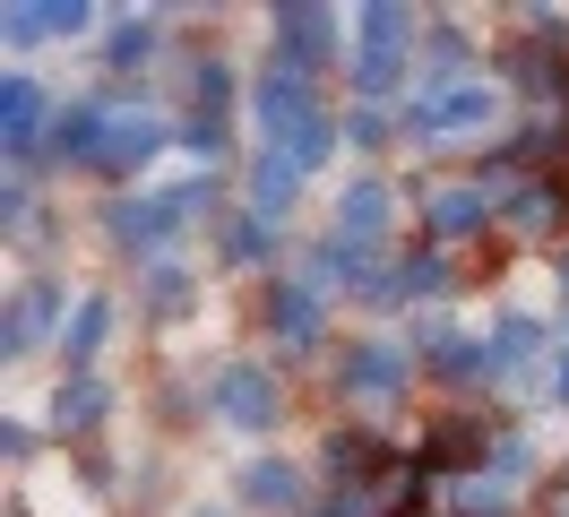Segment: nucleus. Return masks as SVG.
<instances>
[{"label":"nucleus","mask_w":569,"mask_h":517,"mask_svg":"<svg viewBox=\"0 0 569 517\" xmlns=\"http://www.w3.org/2000/svg\"><path fill=\"white\" fill-rule=\"evenodd\" d=\"M181 517H233V509H208V500H190V509H181Z\"/></svg>","instance_id":"nucleus-32"},{"label":"nucleus","mask_w":569,"mask_h":517,"mask_svg":"<svg viewBox=\"0 0 569 517\" xmlns=\"http://www.w3.org/2000/svg\"><path fill=\"white\" fill-rule=\"evenodd\" d=\"M181 147H190L199 165H216V156H224V121H190V130H181Z\"/></svg>","instance_id":"nucleus-27"},{"label":"nucleus","mask_w":569,"mask_h":517,"mask_svg":"<svg viewBox=\"0 0 569 517\" xmlns=\"http://www.w3.org/2000/svg\"><path fill=\"white\" fill-rule=\"evenodd\" d=\"M96 27V9H78V0H52V9H0V43L9 52H43V34H87Z\"/></svg>","instance_id":"nucleus-12"},{"label":"nucleus","mask_w":569,"mask_h":517,"mask_svg":"<svg viewBox=\"0 0 569 517\" xmlns=\"http://www.w3.org/2000/svg\"><path fill=\"white\" fill-rule=\"evenodd\" d=\"M268 216H233V225H224V259H233V268H268V259H277V250H268Z\"/></svg>","instance_id":"nucleus-22"},{"label":"nucleus","mask_w":569,"mask_h":517,"mask_svg":"<svg viewBox=\"0 0 569 517\" xmlns=\"http://www.w3.org/2000/svg\"><path fill=\"white\" fill-rule=\"evenodd\" d=\"M406 34H415L406 9H362V18H355V87H362V96H380L397 69L415 61V43H406Z\"/></svg>","instance_id":"nucleus-7"},{"label":"nucleus","mask_w":569,"mask_h":517,"mask_svg":"<svg viewBox=\"0 0 569 517\" xmlns=\"http://www.w3.org/2000/svg\"><path fill=\"white\" fill-rule=\"evenodd\" d=\"M0 138H9L18 156L43 138V87L36 78H9V87H0Z\"/></svg>","instance_id":"nucleus-16"},{"label":"nucleus","mask_w":569,"mask_h":517,"mask_svg":"<svg viewBox=\"0 0 569 517\" xmlns=\"http://www.w3.org/2000/svg\"><path fill=\"white\" fill-rule=\"evenodd\" d=\"M104 414H112V388H104L96 371H78V379H61V388H52V422H61V431H96Z\"/></svg>","instance_id":"nucleus-15"},{"label":"nucleus","mask_w":569,"mask_h":517,"mask_svg":"<svg viewBox=\"0 0 569 517\" xmlns=\"http://www.w3.org/2000/svg\"><path fill=\"white\" fill-rule=\"evenodd\" d=\"M104 337H112V302H104V294H87V302L70 310L61 345H70V362H96V354H104Z\"/></svg>","instance_id":"nucleus-19"},{"label":"nucleus","mask_w":569,"mask_h":517,"mask_svg":"<svg viewBox=\"0 0 569 517\" xmlns=\"http://www.w3.org/2000/svg\"><path fill=\"white\" fill-rule=\"evenodd\" d=\"M190 294H199V285H190V268H181V259H156V268L139 276V302L156 310V319H181V310H190Z\"/></svg>","instance_id":"nucleus-18"},{"label":"nucleus","mask_w":569,"mask_h":517,"mask_svg":"<svg viewBox=\"0 0 569 517\" xmlns=\"http://www.w3.org/2000/svg\"><path fill=\"white\" fill-rule=\"evenodd\" d=\"M389 216H397L389 181H346V199H337V241H355V250H371V241L389 233Z\"/></svg>","instance_id":"nucleus-13"},{"label":"nucleus","mask_w":569,"mask_h":517,"mask_svg":"<svg viewBox=\"0 0 569 517\" xmlns=\"http://www.w3.org/2000/svg\"><path fill=\"white\" fill-rule=\"evenodd\" d=\"M397 294H406V302H415V294H423V302H440V294H449V259H406V268H397Z\"/></svg>","instance_id":"nucleus-23"},{"label":"nucleus","mask_w":569,"mask_h":517,"mask_svg":"<svg viewBox=\"0 0 569 517\" xmlns=\"http://www.w3.org/2000/svg\"><path fill=\"white\" fill-rule=\"evenodd\" d=\"M509 216H518V233H535V241H543V233H561V190H552V181H527Z\"/></svg>","instance_id":"nucleus-21"},{"label":"nucleus","mask_w":569,"mask_h":517,"mask_svg":"<svg viewBox=\"0 0 569 517\" xmlns=\"http://www.w3.org/2000/svg\"><path fill=\"white\" fill-rule=\"evenodd\" d=\"M320 517H371V500H362V491H346V500H328Z\"/></svg>","instance_id":"nucleus-31"},{"label":"nucleus","mask_w":569,"mask_h":517,"mask_svg":"<svg viewBox=\"0 0 569 517\" xmlns=\"http://www.w3.org/2000/svg\"><path fill=\"white\" fill-rule=\"evenodd\" d=\"M337 388L355 397V406H397L406 388H415V362H406V345H389V337H362V345H346L337 354Z\"/></svg>","instance_id":"nucleus-5"},{"label":"nucleus","mask_w":569,"mask_h":517,"mask_svg":"<svg viewBox=\"0 0 569 517\" xmlns=\"http://www.w3.org/2000/svg\"><path fill=\"white\" fill-rule=\"evenodd\" d=\"M535 475V440L527 431H500L492 440V483H527Z\"/></svg>","instance_id":"nucleus-24"},{"label":"nucleus","mask_w":569,"mask_h":517,"mask_svg":"<svg viewBox=\"0 0 569 517\" xmlns=\"http://www.w3.org/2000/svg\"><path fill=\"white\" fill-rule=\"evenodd\" d=\"M552 328H543V319H527V310H500L492 319V337H483V379H543L552 371Z\"/></svg>","instance_id":"nucleus-8"},{"label":"nucleus","mask_w":569,"mask_h":517,"mask_svg":"<svg viewBox=\"0 0 569 517\" xmlns=\"http://www.w3.org/2000/svg\"><path fill=\"white\" fill-rule=\"evenodd\" d=\"M543 397H552V406H569V345H552V371H543Z\"/></svg>","instance_id":"nucleus-30"},{"label":"nucleus","mask_w":569,"mask_h":517,"mask_svg":"<svg viewBox=\"0 0 569 517\" xmlns=\"http://www.w3.org/2000/svg\"><path fill=\"white\" fill-rule=\"evenodd\" d=\"M208 414H216V422H233V431H277L284 388H277V371H259V362H224L216 388H208Z\"/></svg>","instance_id":"nucleus-6"},{"label":"nucleus","mask_w":569,"mask_h":517,"mask_svg":"<svg viewBox=\"0 0 569 517\" xmlns=\"http://www.w3.org/2000/svg\"><path fill=\"white\" fill-rule=\"evenodd\" d=\"M389 130H397V121L380 112V103H355V121H346V138H362V147H380Z\"/></svg>","instance_id":"nucleus-26"},{"label":"nucleus","mask_w":569,"mask_h":517,"mask_svg":"<svg viewBox=\"0 0 569 517\" xmlns=\"http://www.w3.org/2000/svg\"><path fill=\"white\" fill-rule=\"evenodd\" d=\"M242 500H250V509H302V466L250 457V466H242Z\"/></svg>","instance_id":"nucleus-14"},{"label":"nucleus","mask_w":569,"mask_h":517,"mask_svg":"<svg viewBox=\"0 0 569 517\" xmlns=\"http://www.w3.org/2000/svg\"><path fill=\"white\" fill-rule=\"evenodd\" d=\"M518 190H527V181H518V172L509 165H492V172H475V181H449V190H431L423 199V216H431V233H475V225H492L500 207H518Z\"/></svg>","instance_id":"nucleus-3"},{"label":"nucleus","mask_w":569,"mask_h":517,"mask_svg":"<svg viewBox=\"0 0 569 517\" xmlns=\"http://www.w3.org/2000/svg\"><path fill=\"white\" fill-rule=\"evenodd\" d=\"M0 457L27 466V457H36V431H27V422H0Z\"/></svg>","instance_id":"nucleus-29"},{"label":"nucleus","mask_w":569,"mask_h":517,"mask_svg":"<svg viewBox=\"0 0 569 517\" xmlns=\"http://www.w3.org/2000/svg\"><path fill=\"white\" fill-rule=\"evenodd\" d=\"M500 121V87L483 78V69H466V78H431V87H415V103H406V121L397 130L406 138H475Z\"/></svg>","instance_id":"nucleus-2"},{"label":"nucleus","mask_w":569,"mask_h":517,"mask_svg":"<svg viewBox=\"0 0 569 517\" xmlns=\"http://www.w3.org/2000/svg\"><path fill=\"white\" fill-rule=\"evenodd\" d=\"M458 509H466V517H509V483H492V475L458 483Z\"/></svg>","instance_id":"nucleus-25"},{"label":"nucleus","mask_w":569,"mask_h":517,"mask_svg":"<svg viewBox=\"0 0 569 517\" xmlns=\"http://www.w3.org/2000/svg\"><path fill=\"white\" fill-rule=\"evenodd\" d=\"M208 207H216L208 172H199V181H181V190H139V199L121 190V199L104 207V241H112V250H130V259H147V268H156V259H173V241L190 233V225H199Z\"/></svg>","instance_id":"nucleus-1"},{"label":"nucleus","mask_w":569,"mask_h":517,"mask_svg":"<svg viewBox=\"0 0 569 517\" xmlns=\"http://www.w3.org/2000/svg\"><path fill=\"white\" fill-rule=\"evenodd\" d=\"M156 43H164V18H112L104 61L112 69H139V61H156Z\"/></svg>","instance_id":"nucleus-20"},{"label":"nucleus","mask_w":569,"mask_h":517,"mask_svg":"<svg viewBox=\"0 0 569 517\" xmlns=\"http://www.w3.org/2000/svg\"><path fill=\"white\" fill-rule=\"evenodd\" d=\"M268 34H277V69H293V78H302V69H320L328 52H346V43H337V34H346L337 9H277Z\"/></svg>","instance_id":"nucleus-9"},{"label":"nucleus","mask_w":569,"mask_h":517,"mask_svg":"<svg viewBox=\"0 0 569 517\" xmlns=\"http://www.w3.org/2000/svg\"><path fill=\"white\" fill-rule=\"evenodd\" d=\"M164 138H173L164 112H147V103H112V112H104V138H96V165H87V172L130 181V172H147L156 156H164Z\"/></svg>","instance_id":"nucleus-4"},{"label":"nucleus","mask_w":569,"mask_h":517,"mask_svg":"<svg viewBox=\"0 0 569 517\" xmlns=\"http://www.w3.org/2000/svg\"><path fill=\"white\" fill-rule=\"evenodd\" d=\"M293 199H302V165L293 156H259L250 165V216H284Z\"/></svg>","instance_id":"nucleus-17"},{"label":"nucleus","mask_w":569,"mask_h":517,"mask_svg":"<svg viewBox=\"0 0 569 517\" xmlns=\"http://www.w3.org/2000/svg\"><path fill=\"white\" fill-rule=\"evenodd\" d=\"M328 466H337V475H346V466H355V475H362V466H371V440H362V431H355V440H346V431H337V440H328Z\"/></svg>","instance_id":"nucleus-28"},{"label":"nucleus","mask_w":569,"mask_h":517,"mask_svg":"<svg viewBox=\"0 0 569 517\" xmlns=\"http://www.w3.org/2000/svg\"><path fill=\"white\" fill-rule=\"evenodd\" d=\"M320 319H328V294H311L302 276L277 285V302H268V337H277L284 354H311V345H320Z\"/></svg>","instance_id":"nucleus-11"},{"label":"nucleus","mask_w":569,"mask_h":517,"mask_svg":"<svg viewBox=\"0 0 569 517\" xmlns=\"http://www.w3.org/2000/svg\"><path fill=\"white\" fill-rule=\"evenodd\" d=\"M52 319L70 328V294L52 285V276H27L18 294H9V328H0V354H36L52 337Z\"/></svg>","instance_id":"nucleus-10"}]
</instances>
